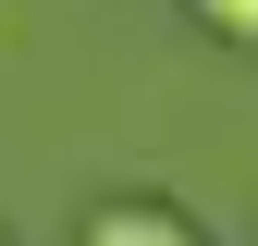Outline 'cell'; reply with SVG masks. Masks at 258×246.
<instances>
[{
	"instance_id": "6da1fadb",
	"label": "cell",
	"mask_w": 258,
	"mask_h": 246,
	"mask_svg": "<svg viewBox=\"0 0 258 246\" xmlns=\"http://www.w3.org/2000/svg\"><path fill=\"white\" fill-rule=\"evenodd\" d=\"M74 246H197V222H184V209H160V197H111V209H86Z\"/></svg>"
},
{
	"instance_id": "7a4b0ae2",
	"label": "cell",
	"mask_w": 258,
	"mask_h": 246,
	"mask_svg": "<svg viewBox=\"0 0 258 246\" xmlns=\"http://www.w3.org/2000/svg\"><path fill=\"white\" fill-rule=\"evenodd\" d=\"M197 25H209V37H234V49H258V0H197Z\"/></svg>"
}]
</instances>
